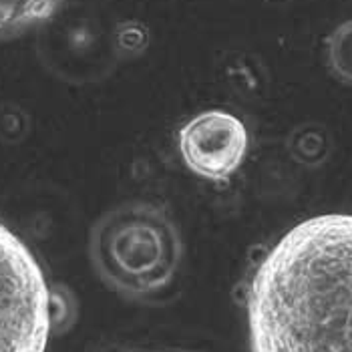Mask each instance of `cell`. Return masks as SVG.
<instances>
[{"mask_svg":"<svg viewBox=\"0 0 352 352\" xmlns=\"http://www.w3.org/2000/svg\"><path fill=\"white\" fill-rule=\"evenodd\" d=\"M252 352H352V214L300 221L248 288Z\"/></svg>","mask_w":352,"mask_h":352,"instance_id":"6da1fadb","label":"cell"},{"mask_svg":"<svg viewBox=\"0 0 352 352\" xmlns=\"http://www.w3.org/2000/svg\"><path fill=\"white\" fill-rule=\"evenodd\" d=\"M91 256L101 278L117 292L151 300L173 284L182 264V240L165 212L149 204H125L93 228Z\"/></svg>","mask_w":352,"mask_h":352,"instance_id":"7a4b0ae2","label":"cell"},{"mask_svg":"<svg viewBox=\"0 0 352 352\" xmlns=\"http://www.w3.org/2000/svg\"><path fill=\"white\" fill-rule=\"evenodd\" d=\"M53 294L36 256L0 223V352H45Z\"/></svg>","mask_w":352,"mask_h":352,"instance_id":"3957f363","label":"cell"},{"mask_svg":"<svg viewBox=\"0 0 352 352\" xmlns=\"http://www.w3.org/2000/svg\"><path fill=\"white\" fill-rule=\"evenodd\" d=\"M179 151L186 165L199 177L226 182L244 162L248 131L232 113L204 111L182 127Z\"/></svg>","mask_w":352,"mask_h":352,"instance_id":"277c9868","label":"cell"},{"mask_svg":"<svg viewBox=\"0 0 352 352\" xmlns=\"http://www.w3.org/2000/svg\"><path fill=\"white\" fill-rule=\"evenodd\" d=\"M63 0H0V38L16 36L49 21Z\"/></svg>","mask_w":352,"mask_h":352,"instance_id":"5b68a950","label":"cell"},{"mask_svg":"<svg viewBox=\"0 0 352 352\" xmlns=\"http://www.w3.org/2000/svg\"><path fill=\"white\" fill-rule=\"evenodd\" d=\"M328 60L332 73L344 82H352V21L340 25L328 38Z\"/></svg>","mask_w":352,"mask_h":352,"instance_id":"8992f818","label":"cell"}]
</instances>
